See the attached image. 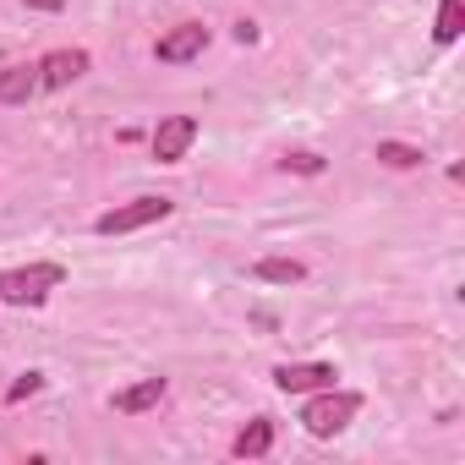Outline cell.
Wrapping results in <instances>:
<instances>
[{"label": "cell", "mask_w": 465, "mask_h": 465, "mask_svg": "<svg viewBox=\"0 0 465 465\" xmlns=\"http://www.w3.org/2000/svg\"><path fill=\"white\" fill-rule=\"evenodd\" d=\"M192 143H197V121L192 115H164L159 132H153V159L159 164H181Z\"/></svg>", "instance_id": "obj_4"}, {"label": "cell", "mask_w": 465, "mask_h": 465, "mask_svg": "<svg viewBox=\"0 0 465 465\" xmlns=\"http://www.w3.org/2000/svg\"><path fill=\"white\" fill-rule=\"evenodd\" d=\"M39 94V66H6L0 72V104H28Z\"/></svg>", "instance_id": "obj_10"}, {"label": "cell", "mask_w": 465, "mask_h": 465, "mask_svg": "<svg viewBox=\"0 0 465 465\" xmlns=\"http://www.w3.org/2000/svg\"><path fill=\"white\" fill-rule=\"evenodd\" d=\"M340 372L329 367V361H285V367H274V383L285 389V394H312V389H329Z\"/></svg>", "instance_id": "obj_6"}, {"label": "cell", "mask_w": 465, "mask_h": 465, "mask_svg": "<svg viewBox=\"0 0 465 465\" xmlns=\"http://www.w3.org/2000/svg\"><path fill=\"white\" fill-rule=\"evenodd\" d=\"M164 400V378H143V383H132V389H121L110 405L121 411V416H143V411H153Z\"/></svg>", "instance_id": "obj_9"}, {"label": "cell", "mask_w": 465, "mask_h": 465, "mask_svg": "<svg viewBox=\"0 0 465 465\" xmlns=\"http://www.w3.org/2000/svg\"><path fill=\"white\" fill-rule=\"evenodd\" d=\"M45 389V372H23L12 389H6V405H17V400H28V394H39Z\"/></svg>", "instance_id": "obj_15"}, {"label": "cell", "mask_w": 465, "mask_h": 465, "mask_svg": "<svg viewBox=\"0 0 465 465\" xmlns=\"http://www.w3.org/2000/svg\"><path fill=\"white\" fill-rule=\"evenodd\" d=\"M28 6H34V12H61L66 0H28Z\"/></svg>", "instance_id": "obj_16"}, {"label": "cell", "mask_w": 465, "mask_h": 465, "mask_svg": "<svg viewBox=\"0 0 465 465\" xmlns=\"http://www.w3.org/2000/svg\"><path fill=\"white\" fill-rule=\"evenodd\" d=\"M460 28H465V0H443V6H438V28H432V39H438V45H454Z\"/></svg>", "instance_id": "obj_12"}, {"label": "cell", "mask_w": 465, "mask_h": 465, "mask_svg": "<svg viewBox=\"0 0 465 465\" xmlns=\"http://www.w3.org/2000/svg\"><path fill=\"white\" fill-rule=\"evenodd\" d=\"M252 280H269V285H302V280H307V263H296V258H258V263H252Z\"/></svg>", "instance_id": "obj_11"}, {"label": "cell", "mask_w": 465, "mask_h": 465, "mask_svg": "<svg viewBox=\"0 0 465 465\" xmlns=\"http://www.w3.org/2000/svg\"><path fill=\"white\" fill-rule=\"evenodd\" d=\"M66 280L61 263H28V269H0V302H17V307H39L55 285Z\"/></svg>", "instance_id": "obj_1"}, {"label": "cell", "mask_w": 465, "mask_h": 465, "mask_svg": "<svg viewBox=\"0 0 465 465\" xmlns=\"http://www.w3.org/2000/svg\"><path fill=\"white\" fill-rule=\"evenodd\" d=\"M372 159H383L389 170H411V164H421V148H411V143H378Z\"/></svg>", "instance_id": "obj_13"}, {"label": "cell", "mask_w": 465, "mask_h": 465, "mask_svg": "<svg viewBox=\"0 0 465 465\" xmlns=\"http://www.w3.org/2000/svg\"><path fill=\"white\" fill-rule=\"evenodd\" d=\"M88 66H94L88 50H50V55L39 61V88H72Z\"/></svg>", "instance_id": "obj_7"}, {"label": "cell", "mask_w": 465, "mask_h": 465, "mask_svg": "<svg viewBox=\"0 0 465 465\" xmlns=\"http://www.w3.org/2000/svg\"><path fill=\"white\" fill-rule=\"evenodd\" d=\"M170 213H175V203H170V197H137V203H121V208L99 213V219H94V230H99V236H132V230L159 224V219H170Z\"/></svg>", "instance_id": "obj_3"}, {"label": "cell", "mask_w": 465, "mask_h": 465, "mask_svg": "<svg viewBox=\"0 0 465 465\" xmlns=\"http://www.w3.org/2000/svg\"><path fill=\"white\" fill-rule=\"evenodd\" d=\"M356 411H361V400H356V394H334V383H329V389H312V400H307V411H302V427H307L312 438H334V432L351 427Z\"/></svg>", "instance_id": "obj_2"}, {"label": "cell", "mask_w": 465, "mask_h": 465, "mask_svg": "<svg viewBox=\"0 0 465 465\" xmlns=\"http://www.w3.org/2000/svg\"><path fill=\"white\" fill-rule=\"evenodd\" d=\"M280 164H285V170H296V175H323V159H318V153H307V148H302V153H285Z\"/></svg>", "instance_id": "obj_14"}, {"label": "cell", "mask_w": 465, "mask_h": 465, "mask_svg": "<svg viewBox=\"0 0 465 465\" xmlns=\"http://www.w3.org/2000/svg\"><path fill=\"white\" fill-rule=\"evenodd\" d=\"M230 449H236V460H263V454L274 449V421H269V416H252V421L236 432V443H230Z\"/></svg>", "instance_id": "obj_8"}, {"label": "cell", "mask_w": 465, "mask_h": 465, "mask_svg": "<svg viewBox=\"0 0 465 465\" xmlns=\"http://www.w3.org/2000/svg\"><path fill=\"white\" fill-rule=\"evenodd\" d=\"M208 50V28L203 23H181V28H170L159 45H153V55L164 61V66H181V61H197Z\"/></svg>", "instance_id": "obj_5"}]
</instances>
